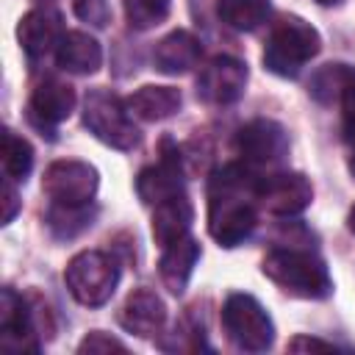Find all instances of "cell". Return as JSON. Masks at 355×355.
<instances>
[{
    "instance_id": "1",
    "label": "cell",
    "mask_w": 355,
    "mask_h": 355,
    "mask_svg": "<svg viewBox=\"0 0 355 355\" xmlns=\"http://www.w3.org/2000/svg\"><path fill=\"white\" fill-rule=\"evenodd\" d=\"M258 172L225 164L208 180V233L219 247L244 244L258 225Z\"/></svg>"
},
{
    "instance_id": "2",
    "label": "cell",
    "mask_w": 355,
    "mask_h": 355,
    "mask_svg": "<svg viewBox=\"0 0 355 355\" xmlns=\"http://www.w3.org/2000/svg\"><path fill=\"white\" fill-rule=\"evenodd\" d=\"M261 272L286 294L300 300H324L333 294V277L327 263L308 247L283 244L266 252Z\"/></svg>"
},
{
    "instance_id": "3",
    "label": "cell",
    "mask_w": 355,
    "mask_h": 355,
    "mask_svg": "<svg viewBox=\"0 0 355 355\" xmlns=\"http://www.w3.org/2000/svg\"><path fill=\"white\" fill-rule=\"evenodd\" d=\"M322 50L319 31L297 14H283L272 22L266 47H263V67L280 78H297L302 67L316 58Z\"/></svg>"
},
{
    "instance_id": "4",
    "label": "cell",
    "mask_w": 355,
    "mask_h": 355,
    "mask_svg": "<svg viewBox=\"0 0 355 355\" xmlns=\"http://www.w3.org/2000/svg\"><path fill=\"white\" fill-rule=\"evenodd\" d=\"M64 280H67L69 294L80 305L100 308L114 297V288L119 283V266L108 252L83 250L67 263Z\"/></svg>"
},
{
    "instance_id": "5",
    "label": "cell",
    "mask_w": 355,
    "mask_h": 355,
    "mask_svg": "<svg viewBox=\"0 0 355 355\" xmlns=\"http://www.w3.org/2000/svg\"><path fill=\"white\" fill-rule=\"evenodd\" d=\"M83 125L89 128V133H94L103 144H108L114 150H133L141 139L125 100H119L108 89H92L86 94Z\"/></svg>"
},
{
    "instance_id": "6",
    "label": "cell",
    "mask_w": 355,
    "mask_h": 355,
    "mask_svg": "<svg viewBox=\"0 0 355 355\" xmlns=\"http://www.w3.org/2000/svg\"><path fill=\"white\" fill-rule=\"evenodd\" d=\"M222 330L241 352H266L275 341V324L263 305L250 294H230L222 305Z\"/></svg>"
},
{
    "instance_id": "7",
    "label": "cell",
    "mask_w": 355,
    "mask_h": 355,
    "mask_svg": "<svg viewBox=\"0 0 355 355\" xmlns=\"http://www.w3.org/2000/svg\"><path fill=\"white\" fill-rule=\"evenodd\" d=\"M47 308L31 305L28 297L14 288H3L0 300V347L6 352H36L42 333V322L47 319Z\"/></svg>"
},
{
    "instance_id": "8",
    "label": "cell",
    "mask_w": 355,
    "mask_h": 355,
    "mask_svg": "<svg viewBox=\"0 0 355 355\" xmlns=\"http://www.w3.org/2000/svg\"><path fill=\"white\" fill-rule=\"evenodd\" d=\"M236 150L252 172H275L288 158V133L275 119H252L236 133Z\"/></svg>"
},
{
    "instance_id": "9",
    "label": "cell",
    "mask_w": 355,
    "mask_h": 355,
    "mask_svg": "<svg viewBox=\"0 0 355 355\" xmlns=\"http://www.w3.org/2000/svg\"><path fill=\"white\" fill-rule=\"evenodd\" d=\"M100 175L92 164L64 158L53 161L42 175V191L53 205H86L94 200Z\"/></svg>"
},
{
    "instance_id": "10",
    "label": "cell",
    "mask_w": 355,
    "mask_h": 355,
    "mask_svg": "<svg viewBox=\"0 0 355 355\" xmlns=\"http://www.w3.org/2000/svg\"><path fill=\"white\" fill-rule=\"evenodd\" d=\"M313 200V186L302 172L275 169L258 178V205L275 216H294Z\"/></svg>"
},
{
    "instance_id": "11",
    "label": "cell",
    "mask_w": 355,
    "mask_h": 355,
    "mask_svg": "<svg viewBox=\"0 0 355 355\" xmlns=\"http://www.w3.org/2000/svg\"><path fill=\"white\" fill-rule=\"evenodd\" d=\"M136 194L144 205H158L164 200H172L178 194H186L183 189V158L178 147H172L169 139L161 141V158L153 166H144L136 178Z\"/></svg>"
},
{
    "instance_id": "12",
    "label": "cell",
    "mask_w": 355,
    "mask_h": 355,
    "mask_svg": "<svg viewBox=\"0 0 355 355\" xmlns=\"http://www.w3.org/2000/svg\"><path fill=\"white\" fill-rule=\"evenodd\" d=\"M247 64L233 55L211 58L197 75V97L208 105H230L244 94Z\"/></svg>"
},
{
    "instance_id": "13",
    "label": "cell",
    "mask_w": 355,
    "mask_h": 355,
    "mask_svg": "<svg viewBox=\"0 0 355 355\" xmlns=\"http://www.w3.org/2000/svg\"><path fill=\"white\" fill-rule=\"evenodd\" d=\"M75 108V89L58 78H47L42 80L33 92H31V100H28V119L36 130L53 136V130L69 119Z\"/></svg>"
},
{
    "instance_id": "14",
    "label": "cell",
    "mask_w": 355,
    "mask_h": 355,
    "mask_svg": "<svg viewBox=\"0 0 355 355\" xmlns=\"http://www.w3.org/2000/svg\"><path fill=\"white\" fill-rule=\"evenodd\" d=\"M64 33L67 31L61 25V14L50 6H39V8L28 11L17 25L19 47L31 61H42L50 53H55Z\"/></svg>"
},
{
    "instance_id": "15",
    "label": "cell",
    "mask_w": 355,
    "mask_h": 355,
    "mask_svg": "<svg viewBox=\"0 0 355 355\" xmlns=\"http://www.w3.org/2000/svg\"><path fill=\"white\" fill-rule=\"evenodd\" d=\"M119 324L133 336L153 338L166 324V305L153 288H136L128 294L119 311Z\"/></svg>"
},
{
    "instance_id": "16",
    "label": "cell",
    "mask_w": 355,
    "mask_h": 355,
    "mask_svg": "<svg viewBox=\"0 0 355 355\" xmlns=\"http://www.w3.org/2000/svg\"><path fill=\"white\" fill-rule=\"evenodd\" d=\"M202 55V44L191 31H172L166 33L155 50H153V64L158 72L164 75H183L189 69H194L200 64Z\"/></svg>"
},
{
    "instance_id": "17",
    "label": "cell",
    "mask_w": 355,
    "mask_h": 355,
    "mask_svg": "<svg viewBox=\"0 0 355 355\" xmlns=\"http://www.w3.org/2000/svg\"><path fill=\"white\" fill-rule=\"evenodd\" d=\"M161 261H158V275H161V283L166 291L172 294H183L189 280H191V272L200 261V244L197 239L191 236H183L166 247H161Z\"/></svg>"
},
{
    "instance_id": "18",
    "label": "cell",
    "mask_w": 355,
    "mask_h": 355,
    "mask_svg": "<svg viewBox=\"0 0 355 355\" xmlns=\"http://www.w3.org/2000/svg\"><path fill=\"white\" fill-rule=\"evenodd\" d=\"M55 61L67 72L89 75V72H97L100 69V64H103V47L86 31H67L61 36L58 50H55Z\"/></svg>"
},
{
    "instance_id": "19",
    "label": "cell",
    "mask_w": 355,
    "mask_h": 355,
    "mask_svg": "<svg viewBox=\"0 0 355 355\" xmlns=\"http://www.w3.org/2000/svg\"><path fill=\"white\" fill-rule=\"evenodd\" d=\"M180 92L172 86H141L130 97H125V105L133 119L141 122H161L180 111Z\"/></svg>"
},
{
    "instance_id": "20",
    "label": "cell",
    "mask_w": 355,
    "mask_h": 355,
    "mask_svg": "<svg viewBox=\"0 0 355 355\" xmlns=\"http://www.w3.org/2000/svg\"><path fill=\"white\" fill-rule=\"evenodd\" d=\"M194 222V208L186 194H178L172 200H164L153 211V239L158 247H166L183 236H189V227Z\"/></svg>"
},
{
    "instance_id": "21",
    "label": "cell",
    "mask_w": 355,
    "mask_h": 355,
    "mask_svg": "<svg viewBox=\"0 0 355 355\" xmlns=\"http://www.w3.org/2000/svg\"><path fill=\"white\" fill-rule=\"evenodd\" d=\"M94 216H97V211L92 208V202H86V205H50L47 227L53 230L55 239H75L86 227H92Z\"/></svg>"
},
{
    "instance_id": "22",
    "label": "cell",
    "mask_w": 355,
    "mask_h": 355,
    "mask_svg": "<svg viewBox=\"0 0 355 355\" xmlns=\"http://www.w3.org/2000/svg\"><path fill=\"white\" fill-rule=\"evenodd\" d=\"M216 14L233 31H255L269 17V0H219Z\"/></svg>"
},
{
    "instance_id": "23",
    "label": "cell",
    "mask_w": 355,
    "mask_h": 355,
    "mask_svg": "<svg viewBox=\"0 0 355 355\" xmlns=\"http://www.w3.org/2000/svg\"><path fill=\"white\" fill-rule=\"evenodd\" d=\"M33 169V147L25 136L14 133L11 128L3 133V172L11 180H25Z\"/></svg>"
},
{
    "instance_id": "24",
    "label": "cell",
    "mask_w": 355,
    "mask_h": 355,
    "mask_svg": "<svg viewBox=\"0 0 355 355\" xmlns=\"http://www.w3.org/2000/svg\"><path fill=\"white\" fill-rule=\"evenodd\" d=\"M122 6H125V17L130 28L136 31L155 28L169 14V0H122Z\"/></svg>"
},
{
    "instance_id": "25",
    "label": "cell",
    "mask_w": 355,
    "mask_h": 355,
    "mask_svg": "<svg viewBox=\"0 0 355 355\" xmlns=\"http://www.w3.org/2000/svg\"><path fill=\"white\" fill-rule=\"evenodd\" d=\"M75 14H78V19L89 22L94 28H105L111 19L108 0H75Z\"/></svg>"
},
{
    "instance_id": "26",
    "label": "cell",
    "mask_w": 355,
    "mask_h": 355,
    "mask_svg": "<svg viewBox=\"0 0 355 355\" xmlns=\"http://www.w3.org/2000/svg\"><path fill=\"white\" fill-rule=\"evenodd\" d=\"M111 349H119V352H125L128 347L119 341V338H114V336H108V333H103V330H92L80 344H78V352H111Z\"/></svg>"
},
{
    "instance_id": "27",
    "label": "cell",
    "mask_w": 355,
    "mask_h": 355,
    "mask_svg": "<svg viewBox=\"0 0 355 355\" xmlns=\"http://www.w3.org/2000/svg\"><path fill=\"white\" fill-rule=\"evenodd\" d=\"M333 349H336V344L313 338V336H297L288 341V352H333Z\"/></svg>"
},
{
    "instance_id": "28",
    "label": "cell",
    "mask_w": 355,
    "mask_h": 355,
    "mask_svg": "<svg viewBox=\"0 0 355 355\" xmlns=\"http://www.w3.org/2000/svg\"><path fill=\"white\" fill-rule=\"evenodd\" d=\"M3 205H6V208H3V225H8V222L17 216V211H19V194H17L11 178L3 180Z\"/></svg>"
},
{
    "instance_id": "29",
    "label": "cell",
    "mask_w": 355,
    "mask_h": 355,
    "mask_svg": "<svg viewBox=\"0 0 355 355\" xmlns=\"http://www.w3.org/2000/svg\"><path fill=\"white\" fill-rule=\"evenodd\" d=\"M347 227H349V233H355V205L349 208V216H347Z\"/></svg>"
},
{
    "instance_id": "30",
    "label": "cell",
    "mask_w": 355,
    "mask_h": 355,
    "mask_svg": "<svg viewBox=\"0 0 355 355\" xmlns=\"http://www.w3.org/2000/svg\"><path fill=\"white\" fill-rule=\"evenodd\" d=\"M316 3H319V6H341L344 0H316Z\"/></svg>"
},
{
    "instance_id": "31",
    "label": "cell",
    "mask_w": 355,
    "mask_h": 355,
    "mask_svg": "<svg viewBox=\"0 0 355 355\" xmlns=\"http://www.w3.org/2000/svg\"><path fill=\"white\" fill-rule=\"evenodd\" d=\"M33 3H42V6H50V3H55V0H33Z\"/></svg>"
}]
</instances>
